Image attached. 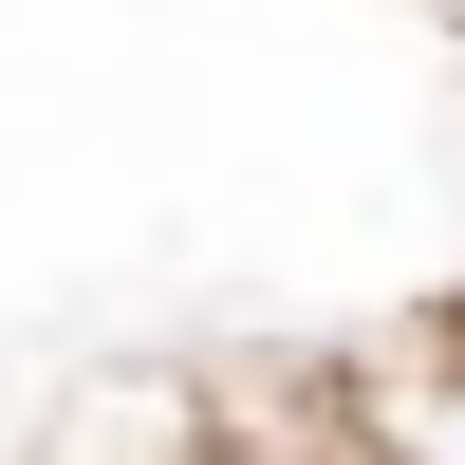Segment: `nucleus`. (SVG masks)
<instances>
[{
	"label": "nucleus",
	"mask_w": 465,
	"mask_h": 465,
	"mask_svg": "<svg viewBox=\"0 0 465 465\" xmlns=\"http://www.w3.org/2000/svg\"><path fill=\"white\" fill-rule=\"evenodd\" d=\"M317 410H335V447H354V465H465V298H447V317H410V335H372Z\"/></svg>",
	"instance_id": "obj_1"
}]
</instances>
